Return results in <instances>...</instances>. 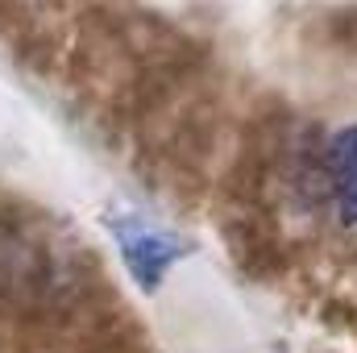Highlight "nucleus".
Segmentation results:
<instances>
[{"label":"nucleus","mask_w":357,"mask_h":353,"mask_svg":"<svg viewBox=\"0 0 357 353\" xmlns=\"http://www.w3.org/2000/svg\"><path fill=\"white\" fill-rule=\"evenodd\" d=\"M104 229L112 233L116 254H121V262L129 270L133 287L146 291V295H154L167 283V274L195 250L187 237H178L175 229L158 225L154 216L129 212V208H108L104 212Z\"/></svg>","instance_id":"nucleus-1"},{"label":"nucleus","mask_w":357,"mask_h":353,"mask_svg":"<svg viewBox=\"0 0 357 353\" xmlns=\"http://www.w3.org/2000/svg\"><path fill=\"white\" fill-rule=\"evenodd\" d=\"M324 187L345 229H357V121L337 129L324 146Z\"/></svg>","instance_id":"nucleus-2"}]
</instances>
